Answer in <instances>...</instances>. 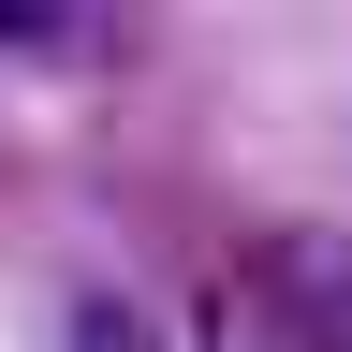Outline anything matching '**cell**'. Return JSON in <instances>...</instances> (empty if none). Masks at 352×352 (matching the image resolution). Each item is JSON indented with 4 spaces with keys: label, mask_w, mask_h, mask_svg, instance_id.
<instances>
[{
    "label": "cell",
    "mask_w": 352,
    "mask_h": 352,
    "mask_svg": "<svg viewBox=\"0 0 352 352\" xmlns=\"http://www.w3.org/2000/svg\"><path fill=\"white\" fill-rule=\"evenodd\" d=\"M264 308L294 323V352H352V235H279L264 250Z\"/></svg>",
    "instance_id": "6da1fadb"
},
{
    "label": "cell",
    "mask_w": 352,
    "mask_h": 352,
    "mask_svg": "<svg viewBox=\"0 0 352 352\" xmlns=\"http://www.w3.org/2000/svg\"><path fill=\"white\" fill-rule=\"evenodd\" d=\"M74 352H147V338H132V308H103V294H88V308H74Z\"/></svg>",
    "instance_id": "7a4b0ae2"
}]
</instances>
